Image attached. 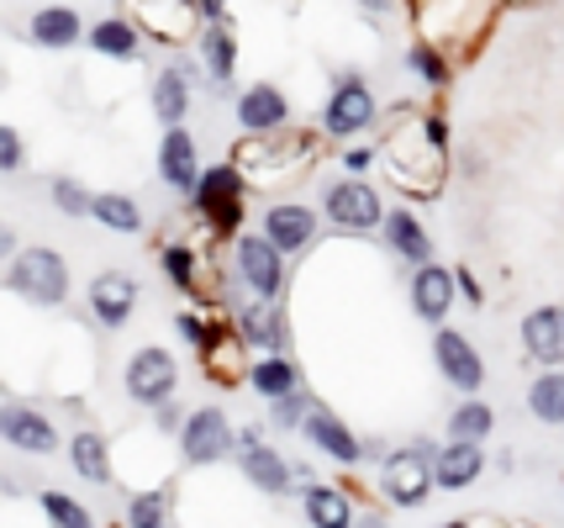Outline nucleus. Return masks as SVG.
Returning a JSON list of instances; mask_svg holds the SVG:
<instances>
[{"label": "nucleus", "mask_w": 564, "mask_h": 528, "mask_svg": "<svg viewBox=\"0 0 564 528\" xmlns=\"http://www.w3.org/2000/svg\"><path fill=\"white\" fill-rule=\"evenodd\" d=\"M6 291L22 297L26 306H64L69 302V265L53 244H32L6 265Z\"/></svg>", "instance_id": "obj_1"}, {"label": "nucleus", "mask_w": 564, "mask_h": 528, "mask_svg": "<svg viewBox=\"0 0 564 528\" xmlns=\"http://www.w3.org/2000/svg\"><path fill=\"white\" fill-rule=\"evenodd\" d=\"M433 486H438V444L417 439V444H401V450L386 454L380 492H386L395 507H422Z\"/></svg>", "instance_id": "obj_2"}, {"label": "nucleus", "mask_w": 564, "mask_h": 528, "mask_svg": "<svg viewBox=\"0 0 564 528\" xmlns=\"http://www.w3.org/2000/svg\"><path fill=\"white\" fill-rule=\"evenodd\" d=\"M322 217L338 227V233H375V227H386V202H380V191L369 185L365 175H348V180H327V191H322Z\"/></svg>", "instance_id": "obj_3"}, {"label": "nucleus", "mask_w": 564, "mask_h": 528, "mask_svg": "<svg viewBox=\"0 0 564 528\" xmlns=\"http://www.w3.org/2000/svg\"><path fill=\"white\" fill-rule=\"evenodd\" d=\"M243 206H248V175L238 164H212V170H200L191 212H200L212 227H243Z\"/></svg>", "instance_id": "obj_4"}, {"label": "nucleus", "mask_w": 564, "mask_h": 528, "mask_svg": "<svg viewBox=\"0 0 564 528\" xmlns=\"http://www.w3.org/2000/svg\"><path fill=\"white\" fill-rule=\"evenodd\" d=\"M180 454H185V465H196V471L221 465L227 454H238V428H232V418H227L221 407L191 412L185 428H180Z\"/></svg>", "instance_id": "obj_5"}, {"label": "nucleus", "mask_w": 564, "mask_h": 528, "mask_svg": "<svg viewBox=\"0 0 564 528\" xmlns=\"http://www.w3.org/2000/svg\"><path fill=\"white\" fill-rule=\"evenodd\" d=\"M380 106H375V90L365 85V75H338L333 79V96L322 106V132L327 138H359L365 127H375Z\"/></svg>", "instance_id": "obj_6"}, {"label": "nucleus", "mask_w": 564, "mask_h": 528, "mask_svg": "<svg viewBox=\"0 0 564 528\" xmlns=\"http://www.w3.org/2000/svg\"><path fill=\"white\" fill-rule=\"evenodd\" d=\"M122 386H127V397H132V402L153 412V407H164L174 397V386H180V365H174L170 349L148 344V349H138L132 359H127Z\"/></svg>", "instance_id": "obj_7"}, {"label": "nucleus", "mask_w": 564, "mask_h": 528, "mask_svg": "<svg viewBox=\"0 0 564 528\" xmlns=\"http://www.w3.org/2000/svg\"><path fill=\"white\" fill-rule=\"evenodd\" d=\"M232 265H238V280L259 302H280V291H285V254L274 249L264 233H243L238 249H232Z\"/></svg>", "instance_id": "obj_8"}, {"label": "nucleus", "mask_w": 564, "mask_h": 528, "mask_svg": "<svg viewBox=\"0 0 564 528\" xmlns=\"http://www.w3.org/2000/svg\"><path fill=\"white\" fill-rule=\"evenodd\" d=\"M433 359H438V376L448 380L454 391L475 397V391L486 386V359H480V349L469 344L465 333H454V327H438V333H433Z\"/></svg>", "instance_id": "obj_9"}, {"label": "nucleus", "mask_w": 564, "mask_h": 528, "mask_svg": "<svg viewBox=\"0 0 564 528\" xmlns=\"http://www.w3.org/2000/svg\"><path fill=\"white\" fill-rule=\"evenodd\" d=\"M232 111H238V127H243L248 138H280L285 122H291V101H285V90L270 85V79H253Z\"/></svg>", "instance_id": "obj_10"}, {"label": "nucleus", "mask_w": 564, "mask_h": 528, "mask_svg": "<svg viewBox=\"0 0 564 528\" xmlns=\"http://www.w3.org/2000/svg\"><path fill=\"white\" fill-rule=\"evenodd\" d=\"M132 6H138V26H143L153 43H164V49L185 43L200 22L196 0H132Z\"/></svg>", "instance_id": "obj_11"}, {"label": "nucleus", "mask_w": 564, "mask_h": 528, "mask_svg": "<svg viewBox=\"0 0 564 528\" xmlns=\"http://www.w3.org/2000/svg\"><path fill=\"white\" fill-rule=\"evenodd\" d=\"M0 439H6L11 450H22V454H53L58 450V428H53V418L48 412H37V407H22V402L0 407Z\"/></svg>", "instance_id": "obj_12"}, {"label": "nucleus", "mask_w": 564, "mask_h": 528, "mask_svg": "<svg viewBox=\"0 0 564 528\" xmlns=\"http://www.w3.org/2000/svg\"><path fill=\"white\" fill-rule=\"evenodd\" d=\"M159 180L180 191V196H196L200 185V153H196V138L185 127H164L159 138Z\"/></svg>", "instance_id": "obj_13"}, {"label": "nucleus", "mask_w": 564, "mask_h": 528, "mask_svg": "<svg viewBox=\"0 0 564 528\" xmlns=\"http://www.w3.org/2000/svg\"><path fill=\"white\" fill-rule=\"evenodd\" d=\"M138 280L122 276V270H100L96 280H90V291H85V302H90V312H96L100 327H127V317L138 312Z\"/></svg>", "instance_id": "obj_14"}, {"label": "nucleus", "mask_w": 564, "mask_h": 528, "mask_svg": "<svg viewBox=\"0 0 564 528\" xmlns=\"http://www.w3.org/2000/svg\"><path fill=\"white\" fill-rule=\"evenodd\" d=\"M238 471L253 481V492H264V497H285L295 481V465L285 460L280 450H270L264 439H253V444H238Z\"/></svg>", "instance_id": "obj_15"}, {"label": "nucleus", "mask_w": 564, "mask_h": 528, "mask_svg": "<svg viewBox=\"0 0 564 528\" xmlns=\"http://www.w3.org/2000/svg\"><path fill=\"white\" fill-rule=\"evenodd\" d=\"M517 333H522L528 359H539L543 370H560L564 365V306H533Z\"/></svg>", "instance_id": "obj_16"}, {"label": "nucleus", "mask_w": 564, "mask_h": 528, "mask_svg": "<svg viewBox=\"0 0 564 528\" xmlns=\"http://www.w3.org/2000/svg\"><path fill=\"white\" fill-rule=\"evenodd\" d=\"M301 433H306V439H312V444H317L333 465H359V460H365V439H359V433H354V428H348L333 407H317V412L306 418V428H301Z\"/></svg>", "instance_id": "obj_17"}, {"label": "nucleus", "mask_w": 564, "mask_h": 528, "mask_svg": "<svg viewBox=\"0 0 564 528\" xmlns=\"http://www.w3.org/2000/svg\"><path fill=\"white\" fill-rule=\"evenodd\" d=\"M259 233H264L280 254H301L317 238V212L301 202H274L270 212H264V227H259Z\"/></svg>", "instance_id": "obj_18"}, {"label": "nucleus", "mask_w": 564, "mask_h": 528, "mask_svg": "<svg viewBox=\"0 0 564 528\" xmlns=\"http://www.w3.org/2000/svg\"><path fill=\"white\" fill-rule=\"evenodd\" d=\"M454 302H459V276L454 270L422 265L417 276H412V312H417L422 323H443L454 312Z\"/></svg>", "instance_id": "obj_19"}, {"label": "nucleus", "mask_w": 564, "mask_h": 528, "mask_svg": "<svg viewBox=\"0 0 564 528\" xmlns=\"http://www.w3.org/2000/svg\"><path fill=\"white\" fill-rule=\"evenodd\" d=\"M380 238H386V249H391L395 259H406L412 270L433 265V238H427V227H422V217L412 212V206H391V217H386V227H380Z\"/></svg>", "instance_id": "obj_20"}, {"label": "nucleus", "mask_w": 564, "mask_h": 528, "mask_svg": "<svg viewBox=\"0 0 564 528\" xmlns=\"http://www.w3.org/2000/svg\"><path fill=\"white\" fill-rule=\"evenodd\" d=\"M238 338H243L248 349H264V354H285V344H291V327H285V312H280V302H253L238 312Z\"/></svg>", "instance_id": "obj_21"}, {"label": "nucleus", "mask_w": 564, "mask_h": 528, "mask_svg": "<svg viewBox=\"0 0 564 528\" xmlns=\"http://www.w3.org/2000/svg\"><path fill=\"white\" fill-rule=\"evenodd\" d=\"M301 513L312 528H359V513H354V497L338 492V486H317L306 481L301 486Z\"/></svg>", "instance_id": "obj_22"}, {"label": "nucleus", "mask_w": 564, "mask_h": 528, "mask_svg": "<svg viewBox=\"0 0 564 528\" xmlns=\"http://www.w3.org/2000/svg\"><path fill=\"white\" fill-rule=\"evenodd\" d=\"M26 32H32V43H37V49H48V53H64V49H74V43H85V37H90L74 6H43V11L26 22Z\"/></svg>", "instance_id": "obj_23"}, {"label": "nucleus", "mask_w": 564, "mask_h": 528, "mask_svg": "<svg viewBox=\"0 0 564 528\" xmlns=\"http://www.w3.org/2000/svg\"><path fill=\"white\" fill-rule=\"evenodd\" d=\"M100 58H117V64H138L143 58V26L127 22V17H100L90 22V37H85Z\"/></svg>", "instance_id": "obj_24"}, {"label": "nucleus", "mask_w": 564, "mask_h": 528, "mask_svg": "<svg viewBox=\"0 0 564 528\" xmlns=\"http://www.w3.org/2000/svg\"><path fill=\"white\" fill-rule=\"evenodd\" d=\"M148 101H153L159 127H185V111H191V69H185V64H180V69H159Z\"/></svg>", "instance_id": "obj_25"}, {"label": "nucleus", "mask_w": 564, "mask_h": 528, "mask_svg": "<svg viewBox=\"0 0 564 528\" xmlns=\"http://www.w3.org/2000/svg\"><path fill=\"white\" fill-rule=\"evenodd\" d=\"M69 471L79 481H90V486H111L117 471H111V450H106V439H100L96 428H79L69 439Z\"/></svg>", "instance_id": "obj_26"}, {"label": "nucleus", "mask_w": 564, "mask_h": 528, "mask_svg": "<svg viewBox=\"0 0 564 528\" xmlns=\"http://www.w3.org/2000/svg\"><path fill=\"white\" fill-rule=\"evenodd\" d=\"M248 386H253L264 402H280V397L301 391V365H295V359H285V354H264V359H253Z\"/></svg>", "instance_id": "obj_27"}, {"label": "nucleus", "mask_w": 564, "mask_h": 528, "mask_svg": "<svg viewBox=\"0 0 564 528\" xmlns=\"http://www.w3.org/2000/svg\"><path fill=\"white\" fill-rule=\"evenodd\" d=\"M486 476V454L480 444H443L438 450V486L443 492H465Z\"/></svg>", "instance_id": "obj_28"}, {"label": "nucleus", "mask_w": 564, "mask_h": 528, "mask_svg": "<svg viewBox=\"0 0 564 528\" xmlns=\"http://www.w3.org/2000/svg\"><path fill=\"white\" fill-rule=\"evenodd\" d=\"M200 64H206V75L227 85L232 69H238V37H232V26L227 22H206L200 26Z\"/></svg>", "instance_id": "obj_29"}, {"label": "nucleus", "mask_w": 564, "mask_h": 528, "mask_svg": "<svg viewBox=\"0 0 564 528\" xmlns=\"http://www.w3.org/2000/svg\"><path fill=\"white\" fill-rule=\"evenodd\" d=\"M496 428V412L480 397H465V402L448 412V444H486Z\"/></svg>", "instance_id": "obj_30"}, {"label": "nucleus", "mask_w": 564, "mask_h": 528, "mask_svg": "<svg viewBox=\"0 0 564 528\" xmlns=\"http://www.w3.org/2000/svg\"><path fill=\"white\" fill-rule=\"evenodd\" d=\"M106 233H143V206L138 196H122V191H96V212H90Z\"/></svg>", "instance_id": "obj_31"}, {"label": "nucleus", "mask_w": 564, "mask_h": 528, "mask_svg": "<svg viewBox=\"0 0 564 528\" xmlns=\"http://www.w3.org/2000/svg\"><path fill=\"white\" fill-rule=\"evenodd\" d=\"M243 349H248V344L238 338V333H232V338H221V333H217V344H212V349H200V359H206V376H217V386H243L248 370H253V365H238V354H243Z\"/></svg>", "instance_id": "obj_32"}, {"label": "nucleus", "mask_w": 564, "mask_h": 528, "mask_svg": "<svg viewBox=\"0 0 564 528\" xmlns=\"http://www.w3.org/2000/svg\"><path fill=\"white\" fill-rule=\"evenodd\" d=\"M528 412L539 423H564V370H543L533 386H528Z\"/></svg>", "instance_id": "obj_33"}, {"label": "nucleus", "mask_w": 564, "mask_h": 528, "mask_svg": "<svg viewBox=\"0 0 564 528\" xmlns=\"http://www.w3.org/2000/svg\"><path fill=\"white\" fill-rule=\"evenodd\" d=\"M406 69L422 79V85H433V90H448V58H443L438 43H427V37H417L412 49H406Z\"/></svg>", "instance_id": "obj_34"}, {"label": "nucleus", "mask_w": 564, "mask_h": 528, "mask_svg": "<svg viewBox=\"0 0 564 528\" xmlns=\"http://www.w3.org/2000/svg\"><path fill=\"white\" fill-rule=\"evenodd\" d=\"M127 528H170V486L127 497Z\"/></svg>", "instance_id": "obj_35"}, {"label": "nucleus", "mask_w": 564, "mask_h": 528, "mask_svg": "<svg viewBox=\"0 0 564 528\" xmlns=\"http://www.w3.org/2000/svg\"><path fill=\"white\" fill-rule=\"evenodd\" d=\"M37 507H43V518H48L53 528H96V518H90V507L79 503V497H69V492H43L37 497Z\"/></svg>", "instance_id": "obj_36"}, {"label": "nucleus", "mask_w": 564, "mask_h": 528, "mask_svg": "<svg viewBox=\"0 0 564 528\" xmlns=\"http://www.w3.org/2000/svg\"><path fill=\"white\" fill-rule=\"evenodd\" d=\"M159 270H164V280H170L174 291H196V249L191 244H164V254H159Z\"/></svg>", "instance_id": "obj_37"}, {"label": "nucleus", "mask_w": 564, "mask_h": 528, "mask_svg": "<svg viewBox=\"0 0 564 528\" xmlns=\"http://www.w3.org/2000/svg\"><path fill=\"white\" fill-rule=\"evenodd\" d=\"M48 202L58 206L64 217H90V212H96V196H90L74 175H53L48 180Z\"/></svg>", "instance_id": "obj_38"}, {"label": "nucleus", "mask_w": 564, "mask_h": 528, "mask_svg": "<svg viewBox=\"0 0 564 528\" xmlns=\"http://www.w3.org/2000/svg\"><path fill=\"white\" fill-rule=\"evenodd\" d=\"M317 397H306V391H291V397H280V402H270V423L285 428V433H295V428H306V418L317 412Z\"/></svg>", "instance_id": "obj_39"}, {"label": "nucleus", "mask_w": 564, "mask_h": 528, "mask_svg": "<svg viewBox=\"0 0 564 528\" xmlns=\"http://www.w3.org/2000/svg\"><path fill=\"white\" fill-rule=\"evenodd\" d=\"M174 327H180V338H185L191 349H212V344H217V327L206 323V317H196V312H180Z\"/></svg>", "instance_id": "obj_40"}, {"label": "nucleus", "mask_w": 564, "mask_h": 528, "mask_svg": "<svg viewBox=\"0 0 564 528\" xmlns=\"http://www.w3.org/2000/svg\"><path fill=\"white\" fill-rule=\"evenodd\" d=\"M0 175H22V132L0 122Z\"/></svg>", "instance_id": "obj_41"}, {"label": "nucleus", "mask_w": 564, "mask_h": 528, "mask_svg": "<svg viewBox=\"0 0 564 528\" xmlns=\"http://www.w3.org/2000/svg\"><path fill=\"white\" fill-rule=\"evenodd\" d=\"M185 418H191V412L174 402V397L164 407H153V428H159V433H180V428H185Z\"/></svg>", "instance_id": "obj_42"}, {"label": "nucleus", "mask_w": 564, "mask_h": 528, "mask_svg": "<svg viewBox=\"0 0 564 528\" xmlns=\"http://www.w3.org/2000/svg\"><path fill=\"white\" fill-rule=\"evenodd\" d=\"M454 276H459V297H465V306H486V291H480V280H475L469 265H459Z\"/></svg>", "instance_id": "obj_43"}, {"label": "nucleus", "mask_w": 564, "mask_h": 528, "mask_svg": "<svg viewBox=\"0 0 564 528\" xmlns=\"http://www.w3.org/2000/svg\"><path fill=\"white\" fill-rule=\"evenodd\" d=\"M422 132H427V143H433L438 153H448V122H443L438 111H427V117H422Z\"/></svg>", "instance_id": "obj_44"}, {"label": "nucleus", "mask_w": 564, "mask_h": 528, "mask_svg": "<svg viewBox=\"0 0 564 528\" xmlns=\"http://www.w3.org/2000/svg\"><path fill=\"white\" fill-rule=\"evenodd\" d=\"M369 164H375V149H348L344 153V170H348V175H365Z\"/></svg>", "instance_id": "obj_45"}, {"label": "nucleus", "mask_w": 564, "mask_h": 528, "mask_svg": "<svg viewBox=\"0 0 564 528\" xmlns=\"http://www.w3.org/2000/svg\"><path fill=\"white\" fill-rule=\"evenodd\" d=\"M200 22H227V0H196Z\"/></svg>", "instance_id": "obj_46"}, {"label": "nucleus", "mask_w": 564, "mask_h": 528, "mask_svg": "<svg viewBox=\"0 0 564 528\" xmlns=\"http://www.w3.org/2000/svg\"><path fill=\"white\" fill-rule=\"evenodd\" d=\"M0 254H6V265H11V259H17V227H0Z\"/></svg>", "instance_id": "obj_47"}, {"label": "nucleus", "mask_w": 564, "mask_h": 528, "mask_svg": "<svg viewBox=\"0 0 564 528\" xmlns=\"http://www.w3.org/2000/svg\"><path fill=\"white\" fill-rule=\"evenodd\" d=\"M359 11H365V17H391L395 0H359Z\"/></svg>", "instance_id": "obj_48"}, {"label": "nucleus", "mask_w": 564, "mask_h": 528, "mask_svg": "<svg viewBox=\"0 0 564 528\" xmlns=\"http://www.w3.org/2000/svg\"><path fill=\"white\" fill-rule=\"evenodd\" d=\"M359 528H391V524H386L380 513H369V518H359Z\"/></svg>", "instance_id": "obj_49"}, {"label": "nucleus", "mask_w": 564, "mask_h": 528, "mask_svg": "<svg viewBox=\"0 0 564 528\" xmlns=\"http://www.w3.org/2000/svg\"><path fill=\"white\" fill-rule=\"evenodd\" d=\"M443 528H469V524H459V518H454V524H443Z\"/></svg>", "instance_id": "obj_50"}, {"label": "nucleus", "mask_w": 564, "mask_h": 528, "mask_svg": "<svg viewBox=\"0 0 564 528\" xmlns=\"http://www.w3.org/2000/svg\"><path fill=\"white\" fill-rule=\"evenodd\" d=\"M122 528H127V524H122Z\"/></svg>", "instance_id": "obj_51"}]
</instances>
